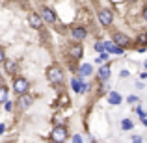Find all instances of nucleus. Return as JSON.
<instances>
[{
  "label": "nucleus",
  "instance_id": "1a4fd4ad",
  "mask_svg": "<svg viewBox=\"0 0 147 143\" xmlns=\"http://www.w3.org/2000/svg\"><path fill=\"white\" fill-rule=\"evenodd\" d=\"M28 22H30V26L36 28V30H41V28H43V24H45V21L41 19L39 13H30L28 15Z\"/></svg>",
  "mask_w": 147,
  "mask_h": 143
},
{
  "label": "nucleus",
  "instance_id": "4468645a",
  "mask_svg": "<svg viewBox=\"0 0 147 143\" xmlns=\"http://www.w3.org/2000/svg\"><path fill=\"white\" fill-rule=\"evenodd\" d=\"M108 102L114 104V106H119V104L123 102V97L119 95L117 91H110V93H108Z\"/></svg>",
  "mask_w": 147,
  "mask_h": 143
},
{
  "label": "nucleus",
  "instance_id": "c756f323",
  "mask_svg": "<svg viewBox=\"0 0 147 143\" xmlns=\"http://www.w3.org/2000/svg\"><path fill=\"white\" fill-rule=\"evenodd\" d=\"M144 67H145V71H147V61H145V63H144Z\"/></svg>",
  "mask_w": 147,
  "mask_h": 143
},
{
  "label": "nucleus",
  "instance_id": "9b49d317",
  "mask_svg": "<svg viewBox=\"0 0 147 143\" xmlns=\"http://www.w3.org/2000/svg\"><path fill=\"white\" fill-rule=\"evenodd\" d=\"M39 15H41V19H43L45 22H50V24H52V22H56V13H54L50 7H47V6L41 7V13Z\"/></svg>",
  "mask_w": 147,
  "mask_h": 143
},
{
  "label": "nucleus",
  "instance_id": "7ed1b4c3",
  "mask_svg": "<svg viewBox=\"0 0 147 143\" xmlns=\"http://www.w3.org/2000/svg\"><path fill=\"white\" fill-rule=\"evenodd\" d=\"M28 89H30V82L26 78H22V76H15L13 78V91L17 95H24V93H28Z\"/></svg>",
  "mask_w": 147,
  "mask_h": 143
},
{
  "label": "nucleus",
  "instance_id": "a211bd4d",
  "mask_svg": "<svg viewBox=\"0 0 147 143\" xmlns=\"http://www.w3.org/2000/svg\"><path fill=\"white\" fill-rule=\"evenodd\" d=\"M6 100H7V87L2 84V86H0V104L6 102Z\"/></svg>",
  "mask_w": 147,
  "mask_h": 143
},
{
  "label": "nucleus",
  "instance_id": "393cba45",
  "mask_svg": "<svg viewBox=\"0 0 147 143\" xmlns=\"http://www.w3.org/2000/svg\"><path fill=\"white\" fill-rule=\"evenodd\" d=\"M4 60H6V54H4V48L0 47V63H4Z\"/></svg>",
  "mask_w": 147,
  "mask_h": 143
},
{
  "label": "nucleus",
  "instance_id": "6e6552de",
  "mask_svg": "<svg viewBox=\"0 0 147 143\" xmlns=\"http://www.w3.org/2000/svg\"><path fill=\"white\" fill-rule=\"evenodd\" d=\"M32 102H34V99H32L28 93L17 97V106H19V110H28V108L32 106Z\"/></svg>",
  "mask_w": 147,
  "mask_h": 143
},
{
  "label": "nucleus",
  "instance_id": "b1692460",
  "mask_svg": "<svg viewBox=\"0 0 147 143\" xmlns=\"http://www.w3.org/2000/svg\"><path fill=\"white\" fill-rule=\"evenodd\" d=\"M73 143H84L82 141V136H73Z\"/></svg>",
  "mask_w": 147,
  "mask_h": 143
},
{
  "label": "nucleus",
  "instance_id": "6ab92c4d",
  "mask_svg": "<svg viewBox=\"0 0 147 143\" xmlns=\"http://www.w3.org/2000/svg\"><path fill=\"white\" fill-rule=\"evenodd\" d=\"M138 43H140L142 47H147V32H142L140 36H138Z\"/></svg>",
  "mask_w": 147,
  "mask_h": 143
},
{
  "label": "nucleus",
  "instance_id": "bb28decb",
  "mask_svg": "<svg viewBox=\"0 0 147 143\" xmlns=\"http://www.w3.org/2000/svg\"><path fill=\"white\" fill-rule=\"evenodd\" d=\"M140 78H142V80H145V78H147V71L142 73V75H140Z\"/></svg>",
  "mask_w": 147,
  "mask_h": 143
},
{
  "label": "nucleus",
  "instance_id": "cd10ccee",
  "mask_svg": "<svg viewBox=\"0 0 147 143\" xmlns=\"http://www.w3.org/2000/svg\"><path fill=\"white\" fill-rule=\"evenodd\" d=\"M6 132V125H0V134H4Z\"/></svg>",
  "mask_w": 147,
  "mask_h": 143
},
{
  "label": "nucleus",
  "instance_id": "423d86ee",
  "mask_svg": "<svg viewBox=\"0 0 147 143\" xmlns=\"http://www.w3.org/2000/svg\"><path fill=\"white\" fill-rule=\"evenodd\" d=\"M71 37H73V41L80 43V41H84L88 37V30L84 26H75V28H71Z\"/></svg>",
  "mask_w": 147,
  "mask_h": 143
},
{
  "label": "nucleus",
  "instance_id": "39448f33",
  "mask_svg": "<svg viewBox=\"0 0 147 143\" xmlns=\"http://www.w3.org/2000/svg\"><path fill=\"white\" fill-rule=\"evenodd\" d=\"M71 87L75 93H86L88 91V84H84V78L82 76H75L71 80Z\"/></svg>",
  "mask_w": 147,
  "mask_h": 143
},
{
  "label": "nucleus",
  "instance_id": "ddd939ff",
  "mask_svg": "<svg viewBox=\"0 0 147 143\" xmlns=\"http://www.w3.org/2000/svg\"><path fill=\"white\" fill-rule=\"evenodd\" d=\"M69 54H71L73 60H80L84 56V47L80 43H75L73 47H69Z\"/></svg>",
  "mask_w": 147,
  "mask_h": 143
},
{
  "label": "nucleus",
  "instance_id": "f03ea898",
  "mask_svg": "<svg viewBox=\"0 0 147 143\" xmlns=\"http://www.w3.org/2000/svg\"><path fill=\"white\" fill-rule=\"evenodd\" d=\"M50 138H52V141H54V143H63V141L69 138V130H67V126H63V125L54 126V130L50 132Z\"/></svg>",
  "mask_w": 147,
  "mask_h": 143
},
{
  "label": "nucleus",
  "instance_id": "7c9ffc66",
  "mask_svg": "<svg viewBox=\"0 0 147 143\" xmlns=\"http://www.w3.org/2000/svg\"><path fill=\"white\" fill-rule=\"evenodd\" d=\"M2 84H4V82H2V76H0V86H2Z\"/></svg>",
  "mask_w": 147,
  "mask_h": 143
},
{
  "label": "nucleus",
  "instance_id": "412c9836",
  "mask_svg": "<svg viewBox=\"0 0 147 143\" xmlns=\"http://www.w3.org/2000/svg\"><path fill=\"white\" fill-rule=\"evenodd\" d=\"M136 113H138V115H140V119H145V117H147V111L144 110V108H140V106H138V108H136Z\"/></svg>",
  "mask_w": 147,
  "mask_h": 143
},
{
  "label": "nucleus",
  "instance_id": "c85d7f7f",
  "mask_svg": "<svg viewBox=\"0 0 147 143\" xmlns=\"http://www.w3.org/2000/svg\"><path fill=\"white\" fill-rule=\"evenodd\" d=\"M142 123H144V126L147 128V117H145V119H142Z\"/></svg>",
  "mask_w": 147,
  "mask_h": 143
},
{
  "label": "nucleus",
  "instance_id": "f3484780",
  "mask_svg": "<svg viewBox=\"0 0 147 143\" xmlns=\"http://www.w3.org/2000/svg\"><path fill=\"white\" fill-rule=\"evenodd\" d=\"M134 128V123L130 119H123L121 121V130H132Z\"/></svg>",
  "mask_w": 147,
  "mask_h": 143
},
{
  "label": "nucleus",
  "instance_id": "4be33fe9",
  "mask_svg": "<svg viewBox=\"0 0 147 143\" xmlns=\"http://www.w3.org/2000/svg\"><path fill=\"white\" fill-rule=\"evenodd\" d=\"M127 102H129V104H138V102H140V99H138L136 95H130L129 99H127Z\"/></svg>",
  "mask_w": 147,
  "mask_h": 143
},
{
  "label": "nucleus",
  "instance_id": "a878e982",
  "mask_svg": "<svg viewBox=\"0 0 147 143\" xmlns=\"http://www.w3.org/2000/svg\"><path fill=\"white\" fill-rule=\"evenodd\" d=\"M142 19L147 21V6H144V9H142Z\"/></svg>",
  "mask_w": 147,
  "mask_h": 143
},
{
  "label": "nucleus",
  "instance_id": "f257e3e1",
  "mask_svg": "<svg viewBox=\"0 0 147 143\" xmlns=\"http://www.w3.org/2000/svg\"><path fill=\"white\" fill-rule=\"evenodd\" d=\"M47 78L50 84H54V86H58V84L63 82V69L60 67V65H50L47 69Z\"/></svg>",
  "mask_w": 147,
  "mask_h": 143
},
{
  "label": "nucleus",
  "instance_id": "f8f14e48",
  "mask_svg": "<svg viewBox=\"0 0 147 143\" xmlns=\"http://www.w3.org/2000/svg\"><path fill=\"white\" fill-rule=\"evenodd\" d=\"M97 76H99L100 82H108V78H110V63H102L100 65L99 71H97Z\"/></svg>",
  "mask_w": 147,
  "mask_h": 143
},
{
  "label": "nucleus",
  "instance_id": "2eb2a0df",
  "mask_svg": "<svg viewBox=\"0 0 147 143\" xmlns=\"http://www.w3.org/2000/svg\"><path fill=\"white\" fill-rule=\"evenodd\" d=\"M91 73H93L91 63H82V65L78 67V76H82V78H84V76H90Z\"/></svg>",
  "mask_w": 147,
  "mask_h": 143
},
{
  "label": "nucleus",
  "instance_id": "aec40b11",
  "mask_svg": "<svg viewBox=\"0 0 147 143\" xmlns=\"http://www.w3.org/2000/svg\"><path fill=\"white\" fill-rule=\"evenodd\" d=\"M95 50H97L99 54L104 52V41H97V43H95Z\"/></svg>",
  "mask_w": 147,
  "mask_h": 143
},
{
  "label": "nucleus",
  "instance_id": "dca6fc26",
  "mask_svg": "<svg viewBox=\"0 0 147 143\" xmlns=\"http://www.w3.org/2000/svg\"><path fill=\"white\" fill-rule=\"evenodd\" d=\"M4 67H6L7 75H15V73H17V63H15L13 60H4Z\"/></svg>",
  "mask_w": 147,
  "mask_h": 143
},
{
  "label": "nucleus",
  "instance_id": "0eeeda50",
  "mask_svg": "<svg viewBox=\"0 0 147 143\" xmlns=\"http://www.w3.org/2000/svg\"><path fill=\"white\" fill-rule=\"evenodd\" d=\"M112 41H114L115 45H119L121 48H127L130 43H132V41H130V37L127 36V34H123V32H115V34H114V39H112Z\"/></svg>",
  "mask_w": 147,
  "mask_h": 143
},
{
  "label": "nucleus",
  "instance_id": "20e7f679",
  "mask_svg": "<svg viewBox=\"0 0 147 143\" xmlns=\"http://www.w3.org/2000/svg\"><path fill=\"white\" fill-rule=\"evenodd\" d=\"M97 19L104 28H108V26H112V22H114V13H112L110 9H106V7H102V9L97 11Z\"/></svg>",
  "mask_w": 147,
  "mask_h": 143
},
{
  "label": "nucleus",
  "instance_id": "5701e85b",
  "mask_svg": "<svg viewBox=\"0 0 147 143\" xmlns=\"http://www.w3.org/2000/svg\"><path fill=\"white\" fill-rule=\"evenodd\" d=\"M132 143H144V138L142 136H132Z\"/></svg>",
  "mask_w": 147,
  "mask_h": 143
},
{
  "label": "nucleus",
  "instance_id": "9d476101",
  "mask_svg": "<svg viewBox=\"0 0 147 143\" xmlns=\"http://www.w3.org/2000/svg\"><path fill=\"white\" fill-rule=\"evenodd\" d=\"M104 50H106L108 54H115V56H121V54L125 52V48H121L119 45H115L114 41H104Z\"/></svg>",
  "mask_w": 147,
  "mask_h": 143
}]
</instances>
